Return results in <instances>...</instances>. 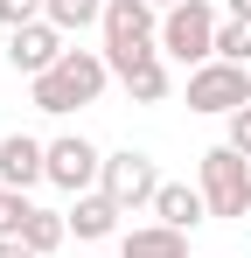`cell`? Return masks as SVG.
<instances>
[{
	"label": "cell",
	"instance_id": "ba28073f",
	"mask_svg": "<svg viewBox=\"0 0 251 258\" xmlns=\"http://www.w3.org/2000/svg\"><path fill=\"white\" fill-rule=\"evenodd\" d=\"M63 49H70V35H63L56 21H28V28H14V35H7V63L35 84V77H49V70L63 63Z\"/></svg>",
	"mask_w": 251,
	"mask_h": 258
},
{
	"label": "cell",
	"instance_id": "3957f363",
	"mask_svg": "<svg viewBox=\"0 0 251 258\" xmlns=\"http://www.w3.org/2000/svg\"><path fill=\"white\" fill-rule=\"evenodd\" d=\"M216 28H223V14L209 0H181V7L161 14V56L203 70V63H216Z\"/></svg>",
	"mask_w": 251,
	"mask_h": 258
},
{
	"label": "cell",
	"instance_id": "9c48e42d",
	"mask_svg": "<svg viewBox=\"0 0 251 258\" xmlns=\"http://www.w3.org/2000/svg\"><path fill=\"white\" fill-rule=\"evenodd\" d=\"M49 181V140H28V133H7L0 140V188H35Z\"/></svg>",
	"mask_w": 251,
	"mask_h": 258
},
{
	"label": "cell",
	"instance_id": "ffe728a7",
	"mask_svg": "<svg viewBox=\"0 0 251 258\" xmlns=\"http://www.w3.org/2000/svg\"><path fill=\"white\" fill-rule=\"evenodd\" d=\"M0 258H35V251H28L21 237H0Z\"/></svg>",
	"mask_w": 251,
	"mask_h": 258
},
{
	"label": "cell",
	"instance_id": "7c38bea8",
	"mask_svg": "<svg viewBox=\"0 0 251 258\" xmlns=\"http://www.w3.org/2000/svg\"><path fill=\"white\" fill-rule=\"evenodd\" d=\"M119 258H189V230H167V223H133L119 237Z\"/></svg>",
	"mask_w": 251,
	"mask_h": 258
},
{
	"label": "cell",
	"instance_id": "5bb4252c",
	"mask_svg": "<svg viewBox=\"0 0 251 258\" xmlns=\"http://www.w3.org/2000/svg\"><path fill=\"white\" fill-rule=\"evenodd\" d=\"M119 84H126V98H133V105H161V98H167V56L140 63V70H133V77H119Z\"/></svg>",
	"mask_w": 251,
	"mask_h": 258
},
{
	"label": "cell",
	"instance_id": "8992f818",
	"mask_svg": "<svg viewBox=\"0 0 251 258\" xmlns=\"http://www.w3.org/2000/svg\"><path fill=\"white\" fill-rule=\"evenodd\" d=\"M98 188L119 203V210H154V196H161V168L147 161V154H105V174H98Z\"/></svg>",
	"mask_w": 251,
	"mask_h": 258
},
{
	"label": "cell",
	"instance_id": "6da1fadb",
	"mask_svg": "<svg viewBox=\"0 0 251 258\" xmlns=\"http://www.w3.org/2000/svg\"><path fill=\"white\" fill-rule=\"evenodd\" d=\"M98 35H105L98 49H105L112 77H133L140 63H154V56H161V7H147V0H105Z\"/></svg>",
	"mask_w": 251,
	"mask_h": 258
},
{
	"label": "cell",
	"instance_id": "30bf717a",
	"mask_svg": "<svg viewBox=\"0 0 251 258\" xmlns=\"http://www.w3.org/2000/svg\"><path fill=\"white\" fill-rule=\"evenodd\" d=\"M70 237H84V244H105V237H119V203L105 196V188H91V196H70Z\"/></svg>",
	"mask_w": 251,
	"mask_h": 258
},
{
	"label": "cell",
	"instance_id": "44dd1931",
	"mask_svg": "<svg viewBox=\"0 0 251 258\" xmlns=\"http://www.w3.org/2000/svg\"><path fill=\"white\" fill-rule=\"evenodd\" d=\"M223 14H251V0H223Z\"/></svg>",
	"mask_w": 251,
	"mask_h": 258
},
{
	"label": "cell",
	"instance_id": "7a4b0ae2",
	"mask_svg": "<svg viewBox=\"0 0 251 258\" xmlns=\"http://www.w3.org/2000/svg\"><path fill=\"white\" fill-rule=\"evenodd\" d=\"M105 84H112V63H105V49H63V63H56L49 77H35V84H28V98H35V112L63 119V112L91 105Z\"/></svg>",
	"mask_w": 251,
	"mask_h": 258
},
{
	"label": "cell",
	"instance_id": "603a6c76",
	"mask_svg": "<svg viewBox=\"0 0 251 258\" xmlns=\"http://www.w3.org/2000/svg\"><path fill=\"white\" fill-rule=\"evenodd\" d=\"M0 196H7V188H0Z\"/></svg>",
	"mask_w": 251,
	"mask_h": 258
},
{
	"label": "cell",
	"instance_id": "5b68a950",
	"mask_svg": "<svg viewBox=\"0 0 251 258\" xmlns=\"http://www.w3.org/2000/svg\"><path fill=\"white\" fill-rule=\"evenodd\" d=\"M244 105H251V70L244 63H203V70H189V112L230 119Z\"/></svg>",
	"mask_w": 251,
	"mask_h": 258
},
{
	"label": "cell",
	"instance_id": "9a60e30c",
	"mask_svg": "<svg viewBox=\"0 0 251 258\" xmlns=\"http://www.w3.org/2000/svg\"><path fill=\"white\" fill-rule=\"evenodd\" d=\"M216 63H244L251 70V14H223V28H216Z\"/></svg>",
	"mask_w": 251,
	"mask_h": 258
},
{
	"label": "cell",
	"instance_id": "7402d4cb",
	"mask_svg": "<svg viewBox=\"0 0 251 258\" xmlns=\"http://www.w3.org/2000/svg\"><path fill=\"white\" fill-rule=\"evenodd\" d=\"M147 7H161V14H167V7H181V0H147Z\"/></svg>",
	"mask_w": 251,
	"mask_h": 258
},
{
	"label": "cell",
	"instance_id": "4fadbf2b",
	"mask_svg": "<svg viewBox=\"0 0 251 258\" xmlns=\"http://www.w3.org/2000/svg\"><path fill=\"white\" fill-rule=\"evenodd\" d=\"M63 237H70V216H63V210H42V203H35V216H28V230H21V244H28L35 258H49L56 244H63Z\"/></svg>",
	"mask_w": 251,
	"mask_h": 258
},
{
	"label": "cell",
	"instance_id": "8fae6325",
	"mask_svg": "<svg viewBox=\"0 0 251 258\" xmlns=\"http://www.w3.org/2000/svg\"><path fill=\"white\" fill-rule=\"evenodd\" d=\"M209 216L203 188H189V181H161V196H154V223H167V230H196Z\"/></svg>",
	"mask_w": 251,
	"mask_h": 258
},
{
	"label": "cell",
	"instance_id": "52a82bcc",
	"mask_svg": "<svg viewBox=\"0 0 251 258\" xmlns=\"http://www.w3.org/2000/svg\"><path fill=\"white\" fill-rule=\"evenodd\" d=\"M98 174H105V154H98L84 133L49 140V181H56L63 196H91V188H98Z\"/></svg>",
	"mask_w": 251,
	"mask_h": 258
},
{
	"label": "cell",
	"instance_id": "e0dca14e",
	"mask_svg": "<svg viewBox=\"0 0 251 258\" xmlns=\"http://www.w3.org/2000/svg\"><path fill=\"white\" fill-rule=\"evenodd\" d=\"M28 216H35V203H28L21 188H7V196H0V237H21Z\"/></svg>",
	"mask_w": 251,
	"mask_h": 258
},
{
	"label": "cell",
	"instance_id": "277c9868",
	"mask_svg": "<svg viewBox=\"0 0 251 258\" xmlns=\"http://www.w3.org/2000/svg\"><path fill=\"white\" fill-rule=\"evenodd\" d=\"M196 188H203L209 216H251V161L237 147H209L203 161H196Z\"/></svg>",
	"mask_w": 251,
	"mask_h": 258
},
{
	"label": "cell",
	"instance_id": "ac0fdd59",
	"mask_svg": "<svg viewBox=\"0 0 251 258\" xmlns=\"http://www.w3.org/2000/svg\"><path fill=\"white\" fill-rule=\"evenodd\" d=\"M0 21H7V35L28 21H49V0H0Z\"/></svg>",
	"mask_w": 251,
	"mask_h": 258
},
{
	"label": "cell",
	"instance_id": "d6986e66",
	"mask_svg": "<svg viewBox=\"0 0 251 258\" xmlns=\"http://www.w3.org/2000/svg\"><path fill=\"white\" fill-rule=\"evenodd\" d=\"M223 147H237V154L251 161V105H244V112H230V133H223Z\"/></svg>",
	"mask_w": 251,
	"mask_h": 258
},
{
	"label": "cell",
	"instance_id": "2e32d148",
	"mask_svg": "<svg viewBox=\"0 0 251 258\" xmlns=\"http://www.w3.org/2000/svg\"><path fill=\"white\" fill-rule=\"evenodd\" d=\"M49 21H56L63 35H77L91 21H105V0H49Z\"/></svg>",
	"mask_w": 251,
	"mask_h": 258
}]
</instances>
